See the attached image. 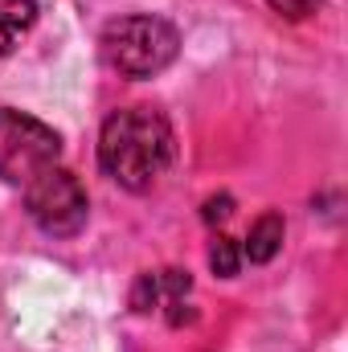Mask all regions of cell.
I'll return each instance as SVG.
<instances>
[{
  "mask_svg": "<svg viewBox=\"0 0 348 352\" xmlns=\"http://www.w3.org/2000/svg\"><path fill=\"white\" fill-rule=\"evenodd\" d=\"M176 156V135L156 107H123L102 123L98 164L131 192L152 188Z\"/></svg>",
  "mask_w": 348,
  "mask_h": 352,
  "instance_id": "6da1fadb",
  "label": "cell"
},
{
  "mask_svg": "<svg viewBox=\"0 0 348 352\" xmlns=\"http://www.w3.org/2000/svg\"><path fill=\"white\" fill-rule=\"evenodd\" d=\"M98 50H102V62L111 70H119L123 78H152L173 66L176 50H180V33L164 16L135 12V16L111 21L98 37Z\"/></svg>",
  "mask_w": 348,
  "mask_h": 352,
  "instance_id": "7a4b0ae2",
  "label": "cell"
},
{
  "mask_svg": "<svg viewBox=\"0 0 348 352\" xmlns=\"http://www.w3.org/2000/svg\"><path fill=\"white\" fill-rule=\"evenodd\" d=\"M62 156V140L50 123L0 107V180L4 184H29L33 176H41L45 168H54Z\"/></svg>",
  "mask_w": 348,
  "mask_h": 352,
  "instance_id": "3957f363",
  "label": "cell"
},
{
  "mask_svg": "<svg viewBox=\"0 0 348 352\" xmlns=\"http://www.w3.org/2000/svg\"><path fill=\"white\" fill-rule=\"evenodd\" d=\"M25 205H29V217L54 238H74L90 213L87 188L78 184V176H70L58 164L25 184Z\"/></svg>",
  "mask_w": 348,
  "mask_h": 352,
  "instance_id": "277c9868",
  "label": "cell"
},
{
  "mask_svg": "<svg viewBox=\"0 0 348 352\" xmlns=\"http://www.w3.org/2000/svg\"><path fill=\"white\" fill-rule=\"evenodd\" d=\"M37 21V0H0V54H12Z\"/></svg>",
  "mask_w": 348,
  "mask_h": 352,
  "instance_id": "5b68a950",
  "label": "cell"
},
{
  "mask_svg": "<svg viewBox=\"0 0 348 352\" xmlns=\"http://www.w3.org/2000/svg\"><path fill=\"white\" fill-rule=\"evenodd\" d=\"M279 246H283V217H279V213H262L259 221L250 226V234H246L242 254H246L250 263H270V258L279 254Z\"/></svg>",
  "mask_w": 348,
  "mask_h": 352,
  "instance_id": "8992f818",
  "label": "cell"
},
{
  "mask_svg": "<svg viewBox=\"0 0 348 352\" xmlns=\"http://www.w3.org/2000/svg\"><path fill=\"white\" fill-rule=\"evenodd\" d=\"M209 266H213L221 278H234V274H238V266H242L238 246H234L230 238H217V242H213V250H209Z\"/></svg>",
  "mask_w": 348,
  "mask_h": 352,
  "instance_id": "52a82bcc",
  "label": "cell"
},
{
  "mask_svg": "<svg viewBox=\"0 0 348 352\" xmlns=\"http://www.w3.org/2000/svg\"><path fill=\"white\" fill-rule=\"evenodd\" d=\"M156 291H160V278H156V274H140L135 295H131V307H135V311H148V307L156 303Z\"/></svg>",
  "mask_w": 348,
  "mask_h": 352,
  "instance_id": "ba28073f",
  "label": "cell"
},
{
  "mask_svg": "<svg viewBox=\"0 0 348 352\" xmlns=\"http://www.w3.org/2000/svg\"><path fill=\"white\" fill-rule=\"evenodd\" d=\"M230 217V197H209L205 201V221H221Z\"/></svg>",
  "mask_w": 348,
  "mask_h": 352,
  "instance_id": "9c48e42d",
  "label": "cell"
},
{
  "mask_svg": "<svg viewBox=\"0 0 348 352\" xmlns=\"http://www.w3.org/2000/svg\"><path fill=\"white\" fill-rule=\"evenodd\" d=\"M279 12H287V16H303L307 8H312V0H270Z\"/></svg>",
  "mask_w": 348,
  "mask_h": 352,
  "instance_id": "30bf717a",
  "label": "cell"
}]
</instances>
